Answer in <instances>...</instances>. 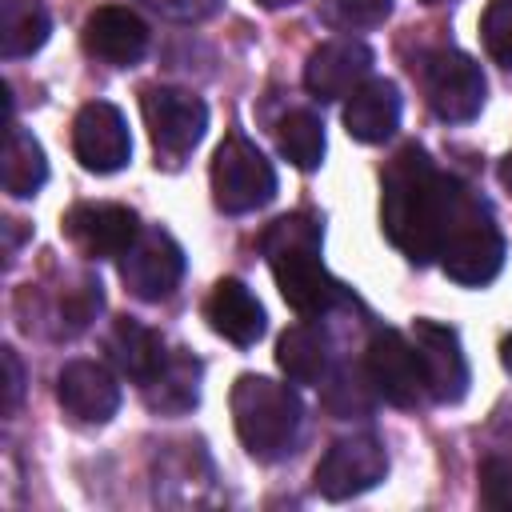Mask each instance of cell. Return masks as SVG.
Here are the masks:
<instances>
[{
	"label": "cell",
	"mask_w": 512,
	"mask_h": 512,
	"mask_svg": "<svg viewBox=\"0 0 512 512\" xmlns=\"http://www.w3.org/2000/svg\"><path fill=\"white\" fill-rule=\"evenodd\" d=\"M480 500L492 512H512V452L480 464Z\"/></svg>",
	"instance_id": "cell-29"
},
{
	"label": "cell",
	"mask_w": 512,
	"mask_h": 512,
	"mask_svg": "<svg viewBox=\"0 0 512 512\" xmlns=\"http://www.w3.org/2000/svg\"><path fill=\"white\" fill-rule=\"evenodd\" d=\"M72 152L96 176L120 172L132 156V136H128L124 112L108 100H88L72 120Z\"/></svg>",
	"instance_id": "cell-12"
},
{
	"label": "cell",
	"mask_w": 512,
	"mask_h": 512,
	"mask_svg": "<svg viewBox=\"0 0 512 512\" xmlns=\"http://www.w3.org/2000/svg\"><path fill=\"white\" fill-rule=\"evenodd\" d=\"M496 176H500V184H504V188L512 192V152H508V156L500 160V168H496Z\"/></svg>",
	"instance_id": "cell-32"
},
{
	"label": "cell",
	"mask_w": 512,
	"mask_h": 512,
	"mask_svg": "<svg viewBox=\"0 0 512 512\" xmlns=\"http://www.w3.org/2000/svg\"><path fill=\"white\" fill-rule=\"evenodd\" d=\"M276 364L292 384H320L328 372V340L312 324H292L276 340Z\"/></svg>",
	"instance_id": "cell-21"
},
{
	"label": "cell",
	"mask_w": 512,
	"mask_h": 512,
	"mask_svg": "<svg viewBox=\"0 0 512 512\" xmlns=\"http://www.w3.org/2000/svg\"><path fill=\"white\" fill-rule=\"evenodd\" d=\"M364 372H368L376 396H384L396 408H412L424 392V372H420L416 344L396 328H376L372 332V340L364 348Z\"/></svg>",
	"instance_id": "cell-11"
},
{
	"label": "cell",
	"mask_w": 512,
	"mask_h": 512,
	"mask_svg": "<svg viewBox=\"0 0 512 512\" xmlns=\"http://www.w3.org/2000/svg\"><path fill=\"white\" fill-rule=\"evenodd\" d=\"M100 308H104V288H100V280H96V276H80V280H76L72 288H64V292L56 296V304H52L56 332H60V336L84 332V328L96 320Z\"/></svg>",
	"instance_id": "cell-25"
},
{
	"label": "cell",
	"mask_w": 512,
	"mask_h": 512,
	"mask_svg": "<svg viewBox=\"0 0 512 512\" xmlns=\"http://www.w3.org/2000/svg\"><path fill=\"white\" fill-rule=\"evenodd\" d=\"M104 352H108L112 368L120 376H128L132 384H148L168 360L160 332L140 324V320H132V316H116L112 320V328L104 336Z\"/></svg>",
	"instance_id": "cell-18"
},
{
	"label": "cell",
	"mask_w": 512,
	"mask_h": 512,
	"mask_svg": "<svg viewBox=\"0 0 512 512\" xmlns=\"http://www.w3.org/2000/svg\"><path fill=\"white\" fill-rule=\"evenodd\" d=\"M480 40L496 64L512 68V0H488L480 16Z\"/></svg>",
	"instance_id": "cell-28"
},
{
	"label": "cell",
	"mask_w": 512,
	"mask_h": 512,
	"mask_svg": "<svg viewBox=\"0 0 512 512\" xmlns=\"http://www.w3.org/2000/svg\"><path fill=\"white\" fill-rule=\"evenodd\" d=\"M276 148H280V156H284L288 164H296L300 172L320 168V160H324V124H320V116L308 112V108L288 112V116L276 124Z\"/></svg>",
	"instance_id": "cell-24"
},
{
	"label": "cell",
	"mask_w": 512,
	"mask_h": 512,
	"mask_svg": "<svg viewBox=\"0 0 512 512\" xmlns=\"http://www.w3.org/2000/svg\"><path fill=\"white\" fill-rule=\"evenodd\" d=\"M56 400L76 424H108L120 408V384L96 360H68L56 376Z\"/></svg>",
	"instance_id": "cell-16"
},
{
	"label": "cell",
	"mask_w": 512,
	"mask_h": 512,
	"mask_svg": "<svg viewBox=\"0 0 512 512\" xmlns=\"http://www.w3.org/2000/svg\"><path fill=\"white\" fill-rule=\"evenodd\" d=\"M320 16L340 32H360L384 24L392 16V0H324Z\"/></svg>",
	"instance_id": "cell-27"
},
{
	"label": "cell",
	"mask_w": 512,
	"mask_h": 512,
	"mask_svg": "<svg viewBox=\"0 0 512 512\" xmlns=\"http://www.w3.org/2000/svg\"><path fill=\"white\" fill-rule=\"evenodd\" d=\"M52 32L48 8L40 0H0V52L4 60H20L32 56L36 48H44Z\"/></svg>",
	"instance_id": "cell-23"
},
{
	"label": "cell",
	"mask_w": 512,
	"mask_h": 512,
	"mask_svg": "<svg viewBox=\"0 0 512 512\" xmlns=\"http://www.w3.org/2000/svg\"><path fill=\"white\" fill-rule=\"evenodd\" d=\"M200 376H204V364L188 348H172L164 368L148 384H140L144 404L160 416H184L200 404Z\"/></svg>",
	"instance_id": "cell-20"
},
{
	"label": "cell",
	"mask_w": 512,
	"mask_h": 512,
	"mask_svg": "<svg viewBox=\"0 0 512 512\" xmlns=\"http://www.w3.org/2000/svg\"><path fill=\"white\" fill-rule=\"evenodd\" d=\"M440 268L448 280L456 284H468V288H480V284H492L504 268V236L492 220V212L484 208L480 196H472L460 216L452 220V228L444 232V244L436 252Z\"/></svg>",
	"instance_id": "cell-4"
},
{
	"label": "cell",
	"mask_w": 512,
	"mask_h": 512,
	"mask_svg": "<svg viewBox=\"0 0 512 512\" xmlns=\"http://www.w3.org/2000/svg\"><path fill=\"white\" fill-rule=\"evenodd\" d=\"M412 344H416V356H420L424 392L436 404H460L468 396L472 368H468V356L460 348L456 328H448L440 320H416L412 324Z\"/></svg>",
	"instance_id": "cell-10"
},
{
	"label": "cell",
	"mask_w": 512,
	"mask_h": 512,
	"mask_svg": "<svg viewBox=\"0 0 512 512\" xmlns=\"http://www.w3.org/2000/svg\"><path fill=\"white\" fill-rule=\"evenodd\" d=\"M228 404H232L236 436L252 460L272 464L292 452V444L300 436V420H304V404H300L296 388L276 384L256 372H244V376H236Z\"/></svg>",
	"instance_id": "cell-3"
},
{
	"label": "cell",
	"mask_w": 512,
	"mask_h": 512,
	"mask_svg": "<svg viewBox=\"0 0 512 512\" xmlns=\"http://www.w3.org/2000/svg\"><path fill=\"white\" fill-rule=\"evenodd\" d=\"M476 192L440 172L420 144H404L380 172V228L416 268L436 260L444 232Z\"/></svg>",
	"instance_id": "cell-1"
},
{
	"label": "cell",
	"mask_w": 512,
	"mask_h": 512,
	"mask_svg": "<svg viewBox=\"0 0 512 512\" xmlns=\"http://www.w3.org/2000/svg\"><path fill=\"white\" fill-rule=\"evenodd\" d=\"M344 128L356 144H384L400 128V92L392 80H364L344 104Z\"/></svg>",
	"instance_id": "cell-19"
},
{
	"label": "cell",
	"mask_w": 512,
	"mask_h": 512,
	"mask_svg": "<svg viewBox=\"0 0 512 512\" xmlns=\"http://www.w3.org/2000/svg\"><path fill=\"white\" fill-rule=\"evenodd\" d=\"M420 4H448V0H420Z\"/></svg>",
	"instance_id": "cell-35"
},
{
	"label": "cell",
	"mask_w": 512,
	"mask_h": 512,
	"mask_svg": "<svg viewBox=\"0 0 512 512\" xmlns=\"http://www.w3.org/2000/svg\"><path fill=\"white\" fill-rule=\"evenodd\" d=\"M140 112L156 148V164L168 168H176L208 132V104L184 88H168V84L140 88Z\"/></svg>",
	"instance_id": "cell-5"
},
{
	"label": "cell",
	"mask_w": 512,
	"mask_h": 512,
	"mask_svg": "<svg viewBox=\"0 0 512 512\" xmlns=\"http://www.w3.org/2000/svg\"><path fill=\"white\" fill-rule=\"evenodd\" d=\"M500 364L508 368V376H512V332L500 340Z\"/></svg>",
	"instance_id": "cell-33"
},
{
	"label": "cell",
	"mask_w": 512,
	"mask_h": 512,
	"mask_svg": "<svg viewBox=\"0 0 512 512\" xmlns=\"http://www.w3.org/2000/svg\"><path fill=\"white\" fill-rule=\"evenodd\" d=\"M0 360H4V372H8V380H4V412H16V404L24 396V368H20L16 348H0Z\"/></svg>",
	"instance_id": "cell-31"
},
{
	"label": "cell",
	"mask_w": 512,
	"mask_h": 512,
	"mask_svg": "<svg viewBox=\"0 0 512 512\" xmlns=\"http://www.w3.org/2000/svg\"><path fill=\"white\" fill-rule=\"evenodd\" d=\"M204 320H208V328H212L216 336L232 340L236 348H252V344L264 336V328H268L260 300H256L252 288H248L244 280H236V276L216 280V288H212L208 300H204Z\"/></svg>",
	"instance_id": "cell-17"
},
{
	"label": "cell",
	"mask_w": 512,
	"mask_h": 512,
	"mask_svg": "<svg viewBox=\"0 0 512 512\" xmlns=\"http://www.w3.org/2000/svg\"><path fill=\"white\" fill-rule=\"evenodd\" d=\"M60 228L88 260H120L140 236V216L124 204H76L64 212Z\"/></svg>",
	"instance_id": "cell-13"
},
{
	"label": "cell",
	"mask_w": 512,
	"mask_h": 512,
	"mask_svg": "<svg viewBox=\"0 0 512 512\" xmlns=\"http://www.w3.org/2000/svg\"><path fill=\"white\" fill-rule=\"evenodd\" d=\"M260 252L292 312L324 316L344 300V284L324 268V224L316 212L276 216L260 232Z\"/></svg>",
	"instance_id": "cell-2"
},
{
	"label": "cell",
	"mask_w": 512,
	"mask_h": 512,
	"mask_svg": "<svg viewBox=\"0 0 512 512\" xmlns=\"http://www.w3.org/2000/svg\"><path fill=\"white\" fill-rule=\"evenodd\" d=\"M368 72H372V48L364 40L340 36V40H328V44L308 52L304 88H308L312 100L332 104V100L352 96L368 80Z\"/></svg>",
	"instance_id": "cell-14"
},
{
	"label": "cell",
	"mask_w": 512,
	"mask_h": 512,
	"mask_svg": "<svg viewBox=\"0 0 512 512\" xmlns=\"http://www.w3.org/2000/svg\"><path fill=\"white\" fill-rule=\"evenodd\" d=\"M144 4L168 20H204L220 8V0H144Z\"/></svg>",
	"instance_id": "cell-30"
},
{
	"label": "cell",
	"mask_w": 512,
	"mask_h": 512,
	"mask_svg": "<svg viewBox=\"0 0 512 512\" xmlns=\"http://www.w3.org/2000/svg\"><path fill=\"white\" fill-rule=\"evenodd\" d=\"M180 276H184V252L164 228H140L132 248L120 256V280L144 304L172 296Z\"/></svg>",
	"instance_id": "cell-9"
},
{
	"label": "cell",
	"mask_w": 512,
	"mask_h": 512,
	"mask_svg": "<svg viewBox=\"0 0 512 512\" xmlns=\"http://www.w3.org/2000/svg\"><path fill=\"white\" fill-rule=\"evenodd\" d=\"M0 176H4V192H8V196H16V200L36 196V192L44 188V180H48L44 148H40V140H36L28 128H20V124H12V128H8L4 168H0Z\"/></svg>",
	"instance_id": "cell-22"
},
{
	"label": "cell",
	"mask_w": 512,
	"mask_h": 512,
	"mask_svg": "<svg viewBox=\"0 0 512 512\" xmlns=\"http://www.w3.org/2000/svg\"><path fill=\"white\" fill-rule=\"evenodd\" d=\"M384 476H388V452H384V444L376 436L360 432V436L336 440L320 456V464L312 472V484H316V492L324 500H352V496L376 488Z\"/></svg>",
	"instance_id": "cell-8"
},
{
	"label": "cell",
	"mask_w": 512,
	"mask_h": 512,
	"mask_svg": "<svg viewBox=\"0 0 512 512\" xmlns=\"http://www.w3.org/2000/svg\"><path fill=\"white\" fill-rule=\"evenodd\" d=\"M260 8H288V4H300V0H256Z\"/></svg>",
	"instance_id": "cell-34"
},
{
	"label": "cell",
	"mask_w": 512,
	"mask_h": 512,
	"mask_svg": "<svg viewBox=\"0 0 512 512\" xmlns=\"http://www.w3.org/2000/svg\"><path fill=\"white\" fill-rule=\"evenodd\" d=\"M372 380H368V372L364 376H356V372H348V368H340V372H332V380L324 384V408L336 416V420H348V416H364L368 408H372Z\"/></svg>",
	"instance_id": "cell-26"
},
{
	"label": "cell",
	"mask_w": 512,
	"mask_h": 512,
	"mask_svg": "<svg viewBox=\"0 0 512 512\" xmlns=\"http://www.w3.org/2000/svg\"><path fill=\"white\" fill-rule=\"evenodd\" d=\"M420 84L428 108L448 124H468L484 108L488 80L480 64L460 48H436L420 60Z\"/></svg>",
	"instance_id": "cell-7"
},
{
	"label": "cell",
	"mask_w": 512,
	"mask_h": 512,
	"mask_svg": "<svg viewBox=\"0 0 512 512\" xmlns=\"http://www.w3.org/2000/svg\"><path fill=\"white\" fill-rule=\"evenodd\" d=\"M276 196V168L272 160L244 140L240 132L224 136V144L212 156V200L228 216H244L264 208Z\"/></svg>",
	"instance_id": "cell-6"
},
{
	"label": "cell",
	"mask_w": 512,
	"mask_h": 512,
	"mask_svg": "<svg viewBox=\"0 0 512 512\" xmlns=\"http://www.w3.org/2000/svg\"><path fill=\"white\" fill-rule=\"evenodd\" d=\"M80 44L100 64L132 68L148 52V24L124 4H100V8H92L84 16Z\"/></svg>",
	"instance_id": "cell-15"
}]
</instances>
